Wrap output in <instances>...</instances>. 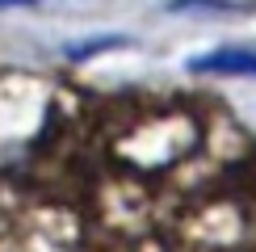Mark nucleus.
I'll list each match as a JSON object with an SVG mask.
<instances>
[{
    "mask_svg": "<svg viewBox=\"0 0 256 252\" xmlns=\"http://www.w3.org/2000/svg\"><path fill=\"white\" fill-rule=\"evenodd\" d=\"M21 4H38V0H0V8H21Z\"/></svg>",
    "mask_w": 256,
    "mask_h": 252,
    "instance_id": "nucleus-2",
    "label": "nucleus"
},
{
    "mask_svg": "<svg viewBox=\"0 0 256 252\" xmlns=\"http://www.w3.org/2000/svg\"><path fill=\"white\" fill-rule=\"evenodd\" d=\"M198 76H256V50L252 46H222L210 55H198L189 63Z\"/></svg>",
    "mask_w": 256,
    "mask_h": 252,
    "instance_id": "nucleus-1",
    "label": "nucleus"
}]
</instances>
